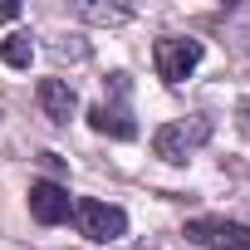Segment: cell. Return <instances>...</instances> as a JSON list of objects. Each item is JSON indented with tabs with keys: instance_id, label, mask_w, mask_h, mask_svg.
<instances>
[{
	"instance_id": "cell-1",
	"label": "cell",
	"mask_w": 250,
	"mask_h": 250,
	"mask_svg": "<svg viewBox=\"0 0 250 250\" xmlns=\"http://www.w3.org/2000/svg\"><path fill=\"white\" fill-rule=\"evenodd\" d=\"M74 226H79L83 240L108 245V240H118L123 230H128V211L113 206V201H93V196H83V201H74Z\"/></svg>"
},
{
	"instance_id": "cell-2",
	"label": "cell",
	"mask_w": 250,
	"mask_h": 250,
	"mask_svg": "<svg viewBox=\"0 0 250 250\" xmlns=\"http://www.w3.org/2000/svg\"><path fill=\"white\" fill-rule=\"evenodd\" d=\"M201 40H191V35H162L157 44H152V64H157V74L167 79V83H182V79H191L196 74V64H201Z\"/></svg>"
},
{
	"instance_id": "cell-3",
	"label": "cell",
	"mask_w": 250,
	"mask_h": 250,
	"mask_svg": "<svg viewBox=\"0 0 250 250\" xmlns=\"http://www.w3.org/2000/svg\"><path fill=\"white\" fill-rule=\"evenodd\" d=\"M206 138H211V123H206V118H191V123H162V128L152 133V152H157L162 162H187Z\"/></svg>"
},
{
	"instance_id": "cell-4",
	"label": "cell",
	"mask_w": 250,
	"mask_h": 250,
	"mask_svg": "<svg viewBox=\"0 0 250 250\" xmlns=\"http://www.w3.org/2000/svg\"><path fill=\"white\" fill-rule=\"evenodd\" d=\"M182 235L201 250H250V226L226 221V216H196V221H187Z\"/></svg>"
},
{
	"instance_id": "cell-5",
	"label": "cell",
	"mask_w": 250,
	"mask_h": 250,
	"mask_svg": "<svg viewBox=\"0 0 250 250\" xmlns=\"http://www.w3.org/2000/svg\"><path fill=\"white\" fill-rule=\"evenodd\" d=\"M128 74H113V103H93L88 108V123H93V133H108V138H133L138 133V123L128 113Z\"/></svg>"
},
{
	"instance_id": "cell-6",
	"label": "cell",
	"mask_w": 250,
	"mask_h": 250,
	"mask_svg": "<svg viewBox=\"0 0 250 250\" xmlns=\"http://www.w3.org/2000/svg\"><path fill=\"white\" fill-rule=\"evenodd\" d=\"M30 216H35L40 226H59V221L74 216V196H69L59 182H35V187H30Z\"/></svg>"
},
{
	"instance_id": "cell-7",
	"label": "cell",
	"mask_w": 250,
	"mask_h": 250,
	"mask_svg": "<svg viewBox=\"0 0 250 250\" xmlns=\"http://www.w3.org/2000/svg\"><path fill=\"white\" fill-rule=\"evenodd\" d=\"M35 98H40V108H44V118L54 123V128H64V123L79 113V93L69 88V79H40Z\"/></svg>"
},
{
	"instance_id": "cell-8",
	"label": "cell",
	"mask_w": 250,
	"mask_h": 250,
	"mask_svg": "<svg viewBox=\"0 0 250 250\" xmlns=\"http://www.w3.org/2000/svg\"><path fill=\"white\" fill-rule=\"evenodd\" d=\"M74 15H79V20H88V25H123V20H133V10H128V5H98V0H79Z\"/></svg>"
},
{
	"instance_id": "cell-9",
	"label": "cell",
	"mask_w": 250,
	"mask_h": 250,
	"mask_svg": "<svg viewBox=\"0 0 250 250\" xmlns=\"http://www.w3.org/2000/svg\"><path fill=\"white\" fill-rule=\"evenodd\" d=\"M0 59H5L10 69H30V59H35V44H30V35H25V30H10L5 40H0Z\"/></svg>"
},
{
	"instance_id": "cell-10",
	"label": "cell",
	"mask_w": 250,
	"mask_h": 250,
	"mask_svg": "<svg viewBox=\"0 0 250 250\" xmlns=\"http://www.w3.org/2000/svg\"><path fill=\"white\" fill-rule=\"evenodd\" d=\"M235 123H240V133L250 138V98H240V108H235Z\"/></svg>"
},
{
	"instance_id": "cell-11",
	"label": "cell",
	"mask_w": 250,
	"mask_h": 250,
	"mask_svg": "<svg viewBox=\"0 0 250 250\" xmlns=\"http://www.w3.org/2000/svg\"><path fill=\"white\" fill-rule=\"evenodd\" d=\"M20 15V5H15V0H0V25H5V20H15Z\"/></svg>"
},
{
	"instance_id": "cell-12",
	"label": "cell",
	"mask_w": 250,
	"mask_h": 250,
	"mask_svg": "<svg viewBox=\"0 0 250 250\" xmlns=\"http://www.w3.org/2000/svg\"><path fill=\"white\" fill-rule=\"evenodd\" d=\"M245 49H250V30H245Z\"/></svg>"
}]
</instances>
